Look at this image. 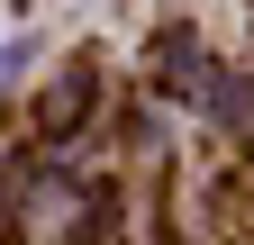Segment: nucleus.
<instances>
[{
	"label": "nucleus",
	"instance_id": "obj_1",
	"mask_svg": "<svg viewBox=\"0 0 254 245\" xmlns=\"http://www.w3.org/2000/svg\"><path fill=\"white\" fill-rule=\"evenodd\" d=\"M9 64H18V55H9V46H0V82H9Z\"/></svg>",
	"mask_w": 254,
	"mask_h": 245
}]
</instances>
